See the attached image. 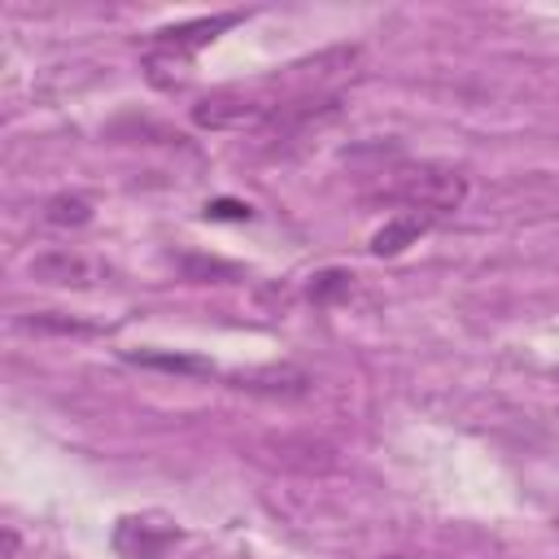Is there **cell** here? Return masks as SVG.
Instances as JSON below:
<instances>
[{
    "mask_svg": "<svg viewBox=\"0 0 559 559\" xmlns=\"http://www.w3.org/2000/svg\"><path fill=\"white\" fill-rule=\"evenodd\" d=\"M245 22V13H214V17H192V22H175V26H162L144 39V61L148 70H179L188 66L205 44H214L227 26Z\"/></svg>",
    "mask_w": 559,
    "mask_h": 559,
    "instance_id": "2",
    "label": "cell"
},
{
    "mask_svg": "<svg viewBox=\"0 0 559 559\" xmlns=\"http://www.w3.org/2000/svg\"><path fill=\"white\" fill-rule=\"evenodd\" d=\"M275 114V100L266 96H253V92H240V87H223V92H210L192 105V122L205 127V131H245V127H262L271 122Z\"/></svg>",
    "mask_w": 559,
    "mask_h": 559,
    "instance_id": "3",
    "label": "cell"
},
{
    "mask_svg": "<svg viewBox=\"0 0 559 559\" xmlns=\"http://www.w3.org/2000/svg\"><path fill=\"white\" fill-rule=\"evenodd\" d=\"M380 559H432V555H406V550H393V555H380Z\"/></svg>",
    "mask_w": 559,
    "mask_h": 559,
    "instance_id": "13",
    "label": "cell"
},
{
    "mask_svg": "<svg viewBox=\"0 0 559 559\" xmlns=\"http://www.w3.org/2000/svg\"><path fill=\"white\" fill-rule=\"evenodd\" d=\"M437 218H428V214H415V210H397L376 236H371V253L376 258H397L406 245H415L428 227H432Z\"/></svg>",
    "mask_w": 559,
    "mask_h": 559,
    "instance_id": "6",
    "label": "cell"
},
{
    "mask_svg": "<svg viewBox=\"0 0 559 559\" xmlns=\"http://www.w3.org/2000/svg\"><path fill=\"white\" fill-rule=\"evenodd\" d=\"M26 332H57V336H92V332H100L96 323H83V319H74V314H57V310H44V314H26V319H17Z\"/></svg>",
    "mask_w": 559,
    "mask_h": 559,
    "instance_id": "7",
    "label": "cell"
},
{
    "mask_svg": "<svg viewBox=\"0 0 559 559\" xmlns=\"http://www.w3.org/2000/svg\"><path fill=\"white\" fill-rule=\"evenodd\" d=\"M380 197L402 205V210H415V214H428V218H445L467 201V175L454 170V166H437V162L397 166V170H389Z\"/></svg>",
    "mask_w": 559,
    "mask_h": 559,
    "instance_id": "1",
    "label": "cell"
},
{
    "mask_svg": "<svg viewBox=\"0 0 559 559\" xmlns=\"http://www.w3.org/2000/svg\"><path fill=\"white\" fill-rule=\"evenodd\" d=\"M44 218H48L52 227H83V223L92 218V205H87L83 197L61 192V197H52V201L44 205Z\"/></svg>",
    "mask_w": 559,
    "mask_h": 559,
    "instance_id": "8",
    "label": "cell"
},
{
    "mask_svg": "<svg viewBox=\"0 0 559 559\" xmlns=\"http://www.w3.org/2000/svg\"><path fill=\"white\" fill-rule=\"evenodd\" d=\"M13 555H17V533L4 528V559H13Z\"/></svg>",
    "mask_w": 559,
    "mask_h": 559,
    "instance_id": "12",
    "label": "cell"
},
{
    "mask_svg": "<svg viewBox=\"0 0 559 559\" xmlns=\"http://www.w3.org/2000/svg\"><path fill=\"white\" fill-rule=\"evenodd\" d=\"M205 214H210V218H249L253 210L240 205V201H214V205H205Z\"/></svg>",
    "mask_w": 559,
    "mask_h": 559,
    "instance_id": "11",
    "label": "cell"
},
{
    "mask_svg": "<svg viewBox=\"0 0 559 559\" xmlns=\"http://www.w3.org/2000/svg\"><path fill=\"white\" fill-rule=\"evenodd\" d=\"M127 358L144 367H162V371H214L205 358H183V354H127Z\"/></svg>",
    "mask_w": 559,
    "mask_h": 559,
    "instance_id": "10",
    "label": "cell"
},
{
    "mask_svg": "<svg viewBox=\"0 0 559 559\" xmlns=\"http://www.w3.org/2000/svg\"><path fill=\"white\" fill-rule=\"evenodd\" d=\"M31 275L52 288H92L100 280V266L92 258H83L79 249H48V253L31 258Z\"/></svg>",
    "mask_w": 559,
    "mask_h": 559,
    "instance_id": "5",
    "label": "cell"
},
{
    "mask_svg": "<svg viewBox=\"0 0 559 559\" xmlns=\"http://www.w3.org/2000/svg\"><path fill=\"white\" fill-rule=\"evenodd\" d=\"M354 288V275L349 271H319L314 280H310V301H332V297H345Z\"/></svg>",
    "mask_w": 559,
    "mask_h": 559,
    "instance_id": "9",
    "label": "cell"
},
{
    "mask_svg": "<svg viewBox=\"0 0 559 559\" xmlns=\"http://www.w3.org/2000/svg\"><path fill=\"white\" fill-rule=\"evenodd\" d=\"M179 542L175 520L144 511V515H122L114 524V550L122 559H166V550Z\"/></svg>",
    "mask_w": 559,
    "mask_h": 559,
    "instance_id": "4",
    "label": "cell"
}]
</instances>
